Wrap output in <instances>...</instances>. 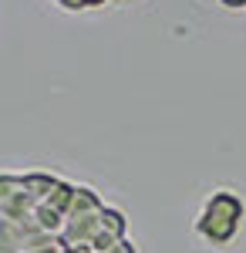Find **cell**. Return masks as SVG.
<instances>
[{"mask_svg":"<svg viewBox=\"0 0 246 253\" xmlns=\"http://www.w3.org/2000/svg\"><path fill=\"white\" fill-rule=\"evenodd\" d=\"M243 213H246L243 199L233 189H216L203 203L199 216H196V233L203 236L206 243H212V247H226L229 240L240 233Z\"/></svg>","mask_w":246,"mask_h":253,"instance_id":"obj_1","label":"cell"},{"mask_svg":"<svg viewBox=\"0 0 246 253\" xmlns=\"http://www.w3.org/2000/svg\"><path fill=\"white\" fill-rule=\"evenodd\" d=\"M38 210V203H34V196L27 193V182H24V175L17 172H0V216L3 219H27V216H34Z\"/></svg>","mask_w":246,"mask_h":253,"instance_id":"obj_2","label":"cell"},{"mask_svg":"<svg viewBox=\"0 0 246 253\" xmlns=\"http://www.w3.org/2000/svg\"><path fill=\"white\" fill-rule=\"evenodd\" d=\"M27 226L17 223V219H3L0 216V253H24V243H27Z\"/></svg>","mask_w":246,"mask_h":253,"instance_id":"obj_3","label":"cell"},{"mask_svg":"<svg viewBox=\"0 0 246 253\" xmlns=\"http://www.w3.org/2000/svg\"><path fill=\"white\" fill-rule=\"evenodd\" d=\"M101 230L112 233L115 240H125L128 236V216L122 213L118 206H105L101 210Z\"/></svg>","mask_w":246,"mask_h":253,"instance_id":"obj_4","label":"cell"},{"mask_svg":"<svg viewBox=\"0 0 246 253\" xmlns=\"http://www.w3.org/2000/svg\"><path fill=\"white\" fill-rule=\"evenodd\" d=\"M64 10H91V7H105L108 0H57Z\"/></svg>","mask_w":246,"mask_h":253,"instance_id":"obj_5","label":"cell"},{"mask_svg":"<svg viewBox=\"0 0 246 253\" xmlns=\"http://www.w3.org/2000/svg\"><path fill=\"white\" fill-rule=\"evenodd\" d=\"M112 253H138V247H135L132 240L125 236V240H118V243H115V250H112Z\"/></svg>","mask_w":246,"mask_h":253,"instance_id":"obj_6","label":"cell"},{"mask_svg":"<svg viewBox=\"0 0 246 253\" xmlns=\"http://www.w3.org/2000/svg\"><path fill=\"white\" fill-rule=\"evenodd\" d=\"M223 7H246V0H219Z\"/></svg>","mask_w":246,"mask_h":253,"instance_id":"obj_7","label":"cell"},{"mask_svg":"<svg viewBox=\"0 0 246 253\" xmlns=\"http://www.w3.org/2000/svg\"><path fill=\"white\" fill-rule=\"evenodd\" d=\"M61 253H84V250H78V247H64Z\"/></svg>","mask_w":246,"mask_h":253,"instance_id":"obj_8","label":"cell"},{"mask_svg":"<svg viewBox=\"0 0 246 253\" xmlns=\"http://www.w3.org/2000/svg\"><path fill=\"white\" fill-rule=\"evenodd\" d=\"M38 253H61V250H38Z\"/></svg>","mask_w":246,"mask_h":253,"instance_id":"obj_9","label":"cell"}]
</instances>
